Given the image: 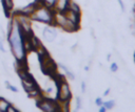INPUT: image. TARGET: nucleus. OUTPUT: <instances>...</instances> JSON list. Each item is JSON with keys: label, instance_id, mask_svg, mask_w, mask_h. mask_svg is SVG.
Masks as SVG:
<instances>
[{"label": "nucleus", "instance_id": "nucleus-1", "mask_svg": "<svg viewBox=\"0 0 135 112\" xmlns=\"http://www.w3.org/2000/svg\"><path fill=\"white\" fill-rule=\"evenodd\" d=\"M7 40L16 61L19 62L26 60L27 52L24 46V32L15 17H13L7 25Z\"/></svg>", "mask_w": 135, "mask_h": 112}, {"label": "nucleus", "instance_id": "nucleus-2", "mask_svg": "<svg viewBox=\"0 0 135 112\" xmlns=\"http://www.w3.org/2000/svg\"><path fill=\"white\" fill-rule=\"evenodd\" d=\"M36 52L38 55V61H39L40 68H41L42 72L49 76H53L54 74H56L57 73V64L50 57L49 51L44 48V46L42 45L40 48H38L36 50Z\"/></svg>", "mask_w": 135, "mask_h": 112}, {"label": "nucleus", "instance_id": "nucleus-3", "mask_svg": "<svg viewBox=\"0 0 135 112\" xmlns=\"http://www.w3.org/2000/svg\"><path fill=\"white\" fill-rule=\"evenodd\" d=\"M52 77H54L56 85H57V92H56V99L59 103H63L66 100H71L72 98V92L70 89V86L68 82L65 81L63 75L54 74Z\"/></svg>", "mask_w": 135, "mask_h": 112}, {"label": "nucleus", "instance_id": "nucleus-4", "mask_svg": "<svg viewBox=\"0 0 135 112\" xmlns=\"http://www.w3.org/2000/svg\"><path fill=\"white\" fill-rule=\"evenodd\" d=\"M54 14H55L54 8H50L44 5H39L30 18L31 20L54 26Z\"/></svg>", "mask_w": 135, "mask_h": 112}, {"label": "nucleus", "instance_id": "nucleus-5", "mask_svg": "<svg viewBox=\"0 0 135 112\" xmlns=\"http://www.w3.org/2000/svg\"><path fill=\"white\" fill-rule=\"evenodd\" d=\"M54 26H58L62 28L63 30L68 32H75L80 28V25L74 24L72 21H70L62 12L55 10L54 14Z\"/></svg>", "mask_w": 135, "mask_h": 112}, {"label": "nucleus", "instance_id": "nucleus-6", "mask_svg": "<svg viewBox=\"0 0 135 112\" xmlns=\"http://www.w3.org/2000/svg\"><path fill=\"white\" fill-rule=\"evenodd\" d=\"M36 107L44 112H55V111H62L61 105L57 99H53L50 97H45L41 95L36 98Z\"/></svg>", "mask_w": 135, "mask_h": 112}, {"label": "nucleus", "instance_id": "nucleus-7", "mask_svg": "<svg viewBox=\"0 0 135 112\" xmlns=\"http://www.w3.org/2000/svg\"><path fill=\"white\" fill-rule=\"evenodd\" d=\"M39 6V4H37L35 1L27 4L26 6L22 7L21 9H18L16 12H14V14H18V15H23V16H26V17H31L32 14L36 10V8Z\"/></svg>", "mask_w": 135, "mask_h": 112}, {"label": "nucleus", "instance_id": "nucleus-8", "mask_svg": "<svg viewBox=\"0 0 135 112\" xmlns=\"http://www.w3.org/2000/svg\"><path fill=\"white\" fill-rule=\"evenodd\" d=\"M61 12H62V13L64 14V16H65L70 21H72L74 24L80 25V17H81V14H77V13H75V12L69 9V8H65L64 10H61Z\"/></svg>", "mask_w": 135, "mask_h": 112}, {"label": "nucleus", "instance_id": "nucleus-9", "mask_svg": "<svg viewBox=\"0 0 135 112\" xmlns=\"http://www.w3.org/2000/svg\"><path fill=\"white\" fill-rule=\"evenodd\" d=\"M42 36L46 42H53L57 37V31L52 27H44L42 30Z\"/></svg>", "mask_w": 135, "mask_h": 112}, {"label": "nucleus", "instance_id": "nucleus-10", "mask_svg": "<svg viewBox=\"0 0 135 112\" xmlns=\"http://www.w3.org/2000/svg\"><path fill=\"white\" fill-rule=\"evenodd\" d=\"M2 2V7L4 10V15L6 18H9L11 15L13 14V7H14V2L13 0H1Z\"/></svg>", "mask_w": 135, "mask_h": 112}, {"label": "nucleus", "instance_id": "nucleus-11", "mask_svg": "<svg viewBox=\"0 0 135 112\" xmlns=\"http://www.w3.org/2000/svg\"><path fill=\"white\" fill-rule=\"evenodd\" d=\"M69 2H70V0H57L54 9H55V10H59V12L64 10V9L66 8Z\"/></svg>", "mask_w": 135, "mask_h": 112}, {"label": "nucleus", "instance_id": "nucleus-12", "mask_svg": "<svg viewBox=\"0 0 135 112\" xmlns=\"http://www.w3.org/2000/svg\"><path fill=\"white\" fill-rule=\"evenodd\" d=\"M11 104H12V103L8 102L6 98L0 96V112H6L8 106H9Z\"/></svg>", "mask_w": 135, "mask_h": 112}, {"label": "nucleus", "instance_id": "nucleus-13", "mask_svg": "<svg viewBox=\"0 0 135 112\" xmlns=\"http://www.w3.org/2000/svg\"><path fill=\"white\" fill-rule=\"evenodd\" d=\"M66 8H69V9H71V10H73V12L77 13V14H81L80 6H79L75 1H73V0H70L69 4H68V6H66Z\"/></svg>", "mask_w": 135, "mask_h": 112}, {"label": "nucleus", "instance_id": "nucleus-14", "mask_svg": "<svg viewBox=\"0 0 135 112\" xmlns=\"http://www.w3.org/2000/svg\"><path fill=\"white\" fill-rule=\"evenodd\" d=\"M59 67L64 71V73H65V75L69 77V79H71V80H75V75H74V73L65 66V65H63V64H59Z\"/></svg>", "mask_w": 135, "mask_h": 112}, {"label": "nucleus", "instance_id": "nucleus-15", "mask_svg": "<svg viewBox=\"0 0 135 112\" xmlns=\"http://www.w3.org/2000/svg\"><path fill=\"white\" fill-rule=\"evenodd\" d=\"M41 5H44V6H47L50 8H54L55 5H56V2L57 0H39Z\"/></svg>", "mask_w": 135, "mask_h": 112}, {"label": "nucleus", "instance_id": "nucleus-16", "mask_svg": "<svg viewBox=\"0 0 135 112\" xmlns=\"http://www.w3.org/2000/svg\"><path fill=\"white\" fill-rule=\"evenodd\" d=\"M102 105L107 108V110H110V109H113L114 106H115V102L113 99H110V100H107V102H103Z\"/></svg>", "mask_w": 135, "mask_h": 112}, {"label": "nucleus", "instance_id": "nucleus-17", "mask_svg": "<svg viewBox=\"0 0 135 112\" xmlns=\"http://www.w3.org/2000/svg\"><path fill=\"white\" fill-rule=\"evenodd\" d=\"M5 85H6V88H7L8 90H11V91H13V92H15V93H17V92H18V88H17L16 86L12 85L8 81H5Z\"/></svg>", "mask_w": 135, "mask_h": 112}, {"label": "nucleus", "instance_id": "nucleus-18", "mask_svg": "<svg viewBox=\"0 0 135 112\" xmlns=\"http://www.w3.org/2000/svg\"><path fill=\"white\" fill-rule=\"evenodd\" d=\"M81 108V98L79 96L76 97V107H75V110H79Z\"/></svg>", "mask_w": 135, "mask_h": 112}, {"label": "nucleus", "instance_id": "nucleus-19", "mask_svg": "<svg viewBox=\"0 0 135 112\" xmlns=\"http://www.w3.org/2000/svg\"><path fill=\"white\" fill-rule=\"evenodd\" d=\"M110 69H111V71H112V72H116V71L118 70V65L114 62V63H112V64H111Z\"/></svg>", "mask_w": 135, "mask_h": 112}, {"label": "nucleus", "instance_id": "nucleus-20", "mask_svg": "<svg viewBox=\"0 0 135 112\" xmlns=\"http://www.w3.org/2000/svg\"><path fill=\"white\" fill-rule=\"evenodd\" d=\"M6 112H19V110L17 109V108H15L14 106H13V104H11L9 106H8V108H7V111Z\"/></svg>", "mask_w": 135, "mask_h": 112}, {"label": "nucleus", "instance_id": "nucleus-21", "mask_svg": "<svg viewBox=\"0 0 135 112\" xmlns=\"http://www.w3.org/2000/svg\"><path fill=\"white\" fill-rule=\"evenodd\" d=\"M102 103H103V100H102V98H101V97H97V98L95 99V104H96L97 106H101V105H102Z\"/></svg>", "mask_w": 135, "mask_h": 112}, {"label": "nucleus", "instance_id": "nucleus-22", "mask_svg": "<svg viewBox=\"0 0 135 112\" xmlns=\"http://www.w3.org/2000/svg\"><path fill=\"white\" fill-rule=\"evenodd\" d=\"M0 51L1 52H5V48H4V44H3V41L0 39Z\"/></svg>", "mask_w": 135, "mask_h": 112}, {"label": "nucleus", "instance_id": "nucleus-23", "mask_svg": "<svg viewBox=\"0 0 135 112\" xmlns=\"http://www.w3.org/2000/svg\"><path fill=\"white\" fill-rule=\"evenodd\" d=\"M117 1H118V4H119V6H120L121 10H122V12H124V4H123L122 0H117Z\"/></svg>", "mask_w": 135, "mask_h": 112}, {"label": "nucleus", "instance_id": "nucleus-24", "mask_svg": "<svg viewBox=\"0 0 135 112\" xmlns=\"http://www.w3.org/2000/svg\"><path fill=\"white\" fill-rule=\"evenodd\" d=\"M130 27H131V30H132V33H133V36L135 37V22H133V23L130 25Z\"/></svg>", "mask_w": 135, "mask_h": 112}, {"label": "nucleus", "instance_id": "nucleus-25", "mask_svg": "<svg viewBox=\"0 0 135 112\" xmlns=\"http://www.w3.org/2000/svg\"><path fill=\"white\" fill-rule=\"evenodd\" d=\"M85 89H86L85 82H81V92H85Z\"/></svg>", "mask_w": 135, "mask_h": 112}, {"label": "nucleus", "instance_id": "nucleus-26", "mask_svg": "<svg viewBox=\"0 0 135 112\" xmlns=\"http://www.w3.org/2000/svg\"><path fill=\"white\" fill-rule=\"evenodd\" d=\"M105 111H107V108H105L103 105L99 106V112H105Z\"/></svg>", "mask_w": 135, "mask_h": 112}, {"label": "nucleus", "instance_id": "nucleus-27", "mask_svg": "<svg viewBox=\"0 0 135 112\" xmlns=\"http://www.w3.org/2000/svg\"><path fill=\"white\" fill-rule=\"evenodd\" d=\"M110 91H111V89L110 88H108L105 91H104V93H103V95L105 96V95H109V93H110Z\"/></svg>", "mask_w": 135, "mask_h": 112}, {"label": "nucleus", "instance_id": "nucleus-28", "mask_svg": "<svg viewBox=\"0 0 135 112\" xmlns=\"http://www.w3.org/2000/svg\"><path fill=\"white\" fill-rule=\"evenodd\" d=\"M133 15H134V22H135V4H134V7H133Z\"/></svg>", "mask_w": 135, "mask_h": 112}, {"label": "nucleus", "instance_id": "nucleus-29", "mask_svg": "<svg viewBox=\"0 0 135 112\" xmlns=\"http://www.w3.org/2000/svg\"><path fill=\"white\" fill-rule=\"evenodd\" d=\"M133 59H134V63H135V51H134V54H133Z\"/></svg>", "mask_w": 135, "mask_h": 112}]
</instances>
